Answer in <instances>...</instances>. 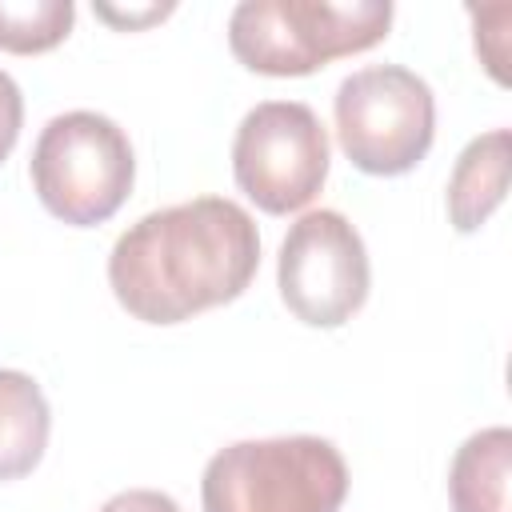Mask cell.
Segmentation results:
<instances>
[{
  "label": "cell",
  "instance_id": "obj_1",
  "mask_svg": "<svg viewBox=\"0 0 512 512\" xmlns=\"http://www.w3.org/2000/svg\"><path fill=\"white\" fill-rule=\"evenodd\" d=\"M260 268L252 216L224 196H196L140 216L108 256V284L144 324H180L236 300Z\"/></svg>",
  "mask_w": 512,
  "mask_h": 512
},
{
  "label": "cell",
  "instance_id": "obj_2",
  "mask_svg": "<svg viewBox=\"0 0 512 512\" xmlns=\"http://www.w3.org/2000/svg\"><path fill=\"white\" fill-rule=\"evenodd\" d=\"M388 28V0H244L228 16V48L260 76H308L380 44Z\"/></svg>",
  "mask_w": 512,
  "mask_h": 512
},
{
  "label": "cell",
  "instance_id": "obj_3",
  "mask_svg": "<svg viewBox=\"0 0 512 512\" xmlns=\"http://www.w3.org/2000/svg\"><path fill=\"white\" fill-rule=\"evenodd\" d=\"M348 464L324 436L236 440L200 480L204 512H340Z\"/></svg>",
  "mask_w": 512,
  "mask_h": 512
},
{
  "label": "cell",
  "instance_id": "obj_4",
  "mask_svg": "<svg viewBox=\"0 0 512 512\" xmlns=\"http://www.w3.org/2000/svg\"><path fill=\"white\" fill-rule=\"evenodd\" d=\"M32 188L40 204L76 228L104 224L120 212L136 180V152L128 132L88 108L52 116L32 148Z\"/></svg>",
  "mask_w": 512,
  "mask_h": 512
},
{
  "label": "cell",
  "instance_id": "obj_5",
  "mask_svg": "<svg viewBox=\"0 0 512 512\" xmlns=\"http://www.w3.org/2000/svg\"><path fill=\"white\" fill-rule=\"evenodd\" d=\"M336 136L344 156L368 176L416 168L436 136V100L424 76L404 64H368L336 88Z\"/></svg>",
  "mask_w": 512,
  "mask_h": 512
},
{
  "label": "cell",
  "instance_id": "obj_6",
  "mask_svg": "<svg viewBox=\"0 0 512 512\" xmlns=\"http://www.w3.org/2000/svg\"><path fill=\"white\" fill-rule=\"evenodd\" d=\"M232 176L240 192L272 216L304 208L328 180V132L300 100L256 104L232 140Z\"/></svg>",
  "mask_w": 512,
  "mask_h": 512
},
{
  "label": "cell",
  "instance_id": "obj_7",
  "mask_svg": "<svg viewBox=\"0 0 512 512\" xmlns=\"http://www.w3.org/2000/svg\"><path fill=\"white\" fill-rule=\"evenodd\" d=\"M368 252L360 232L336 208L304 212L276 260V284L288 312L312 328H340L368 300Z\"/></svg>",
  "mask_w": 512,
  "mask_h": 512
},
{
  "label": "cell",
  "instance_id": "obj_8",
  "mask_svg": "<svg viewBox=\"0 0 512 512\" xmlns=\"http://www.w3.org/2000/svg\"><path fill=\"white\" fill-rule=\"evenodd\" d=\"M508 192V128H492L456 156L448 176V220L456 232H476Z\"/></svg>",
  "mask_w": 512,
  "mask_h": 512
},
{
  "label": "cell",
  "instance_id": "obj_9",
  "mask_svg": "<svg viewBox=\"0 0 512 512\" xmlns=\"http://www.w3.org/2000/svg\"><path fill=\"white\" fill-rule=\"evenodd\" d=\"M512 432L504 424L472 432L448 468L452 512H508Z\"/></svg>",
  "mask_w": 512,
  "mask_h": 512
},
{
  "label": "cell",
  "instance_id": "obj_10",
  "mask_svg": "<svg viewBox=\"0 0 512 512\" xmlns=\"http://www.w3.org/2000/svg\"><path fill=\"white\" fill-rule=\"evenodd\" d=\"M52 432V412L28 372L0 368V480L28 476Z\"/></svg>",
  "mask_w": 512,
  "mask_h": 512
},
{
  "label": "cell",
  "instance_id": "obj_11",
  "mask_svg": "<svg viewBox=\"0 0 512 512\" xmlns=\"http://www.w3.org/2000/svg\"><path fill=\"white\" fill-rule=\"evenodd\" d=\"M76 20L72 0H0V48L36 56L56 48Z\"/></svg>",
  "mask_w": 512,
  "mask_h": 512
},
{
  "label": "cell",
  "instance_id": "obj_12",
  "mask_svg": "<svg viewBox=\"0 0 512 512\" xmlns=\"http://www.w3.org/2000/svg\"><path fill=\"white\" fill-rule=\"evenodd\" d=\"M472 24H476V56L484 60V68L492 72L496 84H508V20H512V4H488V8H468Z\"/></svg>",
  "mask_w": 512,
  "mask_h": 512
},
{
  "label": "cell",
  "instance_id": "obj_13",
  "mask_svg": "<svg viewBox=\"0 0 512 512\" xmlns=\"http://www.w3.org/2000/svg\"><path fill=\"white\" fill-rule=\"evenodd\" d=\"M20 124H24V96H20V84L0 68V164H4L8 152L16 148Z\"/></svg>",
  "mask_w": 512,
  "mask_h": 512
},
{
  "label": "cell",
  "instance_id": "obj_14",
  "mask_svg": "<svg viewBox=\"0 0 512 512\" xmlns=\"http://www.w3.org/2000/svg\"><path fill=\"white\" fill-rule=\"evenodd\" d=\"M100 512H180V504L168 492L156 488H128L100 504Z\"/></svg>",
  "mask_w": 512,
  "mask_h": 512
},
{
  "label": "cell",
  "instance_id": "obj_15",
  "mask_svg": "<svg viewBox=\"0 0 512 512\" xmlns=\"http://www.w3.org/2000/svg\"><path fill=\"white\" fill-rule=\"evenodd\" d=\"M176 4H144V8H116V4H96V16L116 24V28H144V24H156L164 16H172Z\"/></svg>",
  "mask_w": 512,
  "mask_h": 512
}]
</instances>
